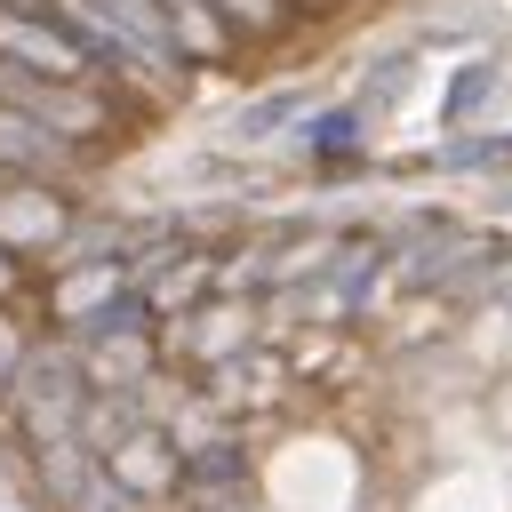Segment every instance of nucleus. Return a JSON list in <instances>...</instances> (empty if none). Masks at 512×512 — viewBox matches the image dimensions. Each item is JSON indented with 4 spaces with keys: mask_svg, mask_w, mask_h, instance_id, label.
<instances>
[{
    "mask_svg": "<svg viewBox=\"0 0 512 512\" xmlns=\"http://www.w3.org/2000/svg\"><path fill=\"white\" fill-rule=\"evenodd\" d=\"M104 152H88L80 136L32 120L24 104H0V176H32V184H80Z\"/></svg>",
    "mask_w": 512,
    "mask_h": 512,
    "instance_id": "2",
    "label": "nucleus"
},
{
    "mask_svg": "<svg viewBox=\"0 0 512 512\" xmlns=\"http://www.w3.org/2000/svg\"><path fill=\"white\" fill-rule=\"evenodd\" d=\"M224 8V24L240 32V48H272V40H288L304 16L288 8V0H216Z\"/></svg>",
    "mask_w": 512,
    "mask_h": 512,
    "instance_id": "3",
    "label": "nucleus"
},
{
    "mask_svg": "<svg viewBox=\"0 0 512 512\" xmlns=\"http://www.w3.org/2000/svg\"><path fill=\"white\" fill-rule=\"evenodd\" d=\"M0 64L48 72V80H128L120 56L72 8H40V0H0Z\"/></svg>",
    "mask_w": 512,
    "mask_h": 512,
    "instance_id": "1",
    "label": "nucleus"
},
{
    "mask_svg": "<svg viewBox=\"0 0 512 512\" xmlns=\"http://www.w3.org/2000/svg\"><path fill=\"white\" fill-rule=\"evenodd\" d=\"M24 280H32V272H24V256L0 240V304H16V296H24Z\"/></svg>",
    "mask_w": 512,
    "mask_h": 512,
    "instance_id": "4",
    "label": "nucleus"
}]
</instances>
